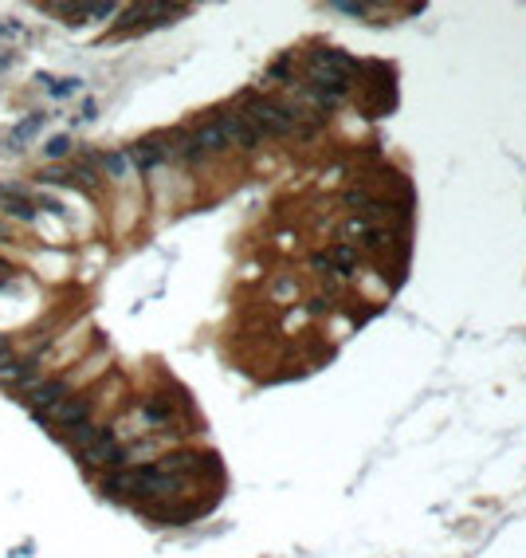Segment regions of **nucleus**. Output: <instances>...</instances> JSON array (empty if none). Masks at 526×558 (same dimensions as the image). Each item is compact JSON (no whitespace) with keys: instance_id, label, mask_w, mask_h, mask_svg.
<instances>
[{"instance_id":"f257e3e1","label":"nucleus","mask_w":526,"mask_h":558,"mask_svg":"<svg viewBox=\"0 0 526 558\" xmlns=\"http://www.w3.org/2000/svg\"><path fill=\"white\" fill-rule=\"evenodd\" d=\"M67 393H71V386L63 378H48V381H35V386L24 393V405H28L32 417H48L51 420V409H56Z\"/></svg>"},{"instance_id":"f03ea898","label":"nucleus","mask_w":526,"mask_h":558,"mask_svg":"<svg viewBox=\"0 0 526 558\" xmlns=\"http://www.w3.org/2000/svg\"><path fill=\"white\" fill-rule=\"evenodd\" d=\"M51 420H56L59 428L87 425V420H90V397H87V393H67V397L51 409Z\"/></svg>"},{"instance_id":"7ed1b4c3","label":"nucleus","mask_w":526,"mask_h":558,"mask_svg":"<svg viewBox=\"0 0 526 558\" xmlns=\"http://www.w3.org/2000/svg\"><path fill=\"white\" fill-rule=\"evenodd\" d=\"M0 213L16 216V221H35L32 193L28 189H20V185H0Z\"/></svg>"},{"instance_id":"20e7f679","label":"nucleus","mask_w":526,"mask_h":558,"mask_svg":"<svg viewBox=\"0 0 526 558\" xmlns=\"http://www.w3.org/2000/svg\"><path fill=\"white\" fill-rule=\"evenodd\" d=\"M126 158H130V166H138V169H153L158 161L169 158V138H142V142H134L130 150H126Z\"/></svg>"},{"instance_id":"39448f33","label":"nucleus","mask_w":526,"mask_h":558,"mask_svg":"<svg viewBox=\"0 0 526 558\" xmlns=\"http://www.w3.org/2000/svg\"><path fill=\"white\" fill-rule=\"evenodd\" d=\"M142 417H146L150 425H169V420H174V405H169V397L153 393V397L142 401Z\"/></svg>"},{"instance_id":"423d86ee","label":"nucleus","mask_w":526,"mask_h":558,"mask_svg":"<svg viewBox=\"0 0 526 558\" xmlns=\"http://www.w3.org/2000/svg\"><path fill=\"white\" fill-rule=\"evenodd\" d=\"M43 122H48V114H28V118H24V122L16 126V130L4 138V150H8V153H12V150H20V142H28V138H32L35 130H40Z\"/></svg>"},{"instance_id":"0eeeda50","label":"nucleus","mask_w":526,"mask_h":558,"mask_svg":"<svg viewBox=\"0 0 526 558\" xmlns=\"http://www.w3.org/2000/svg\"><path fill=\"white\" fill-rule=\"evenodd\" d=\"M95 166L103 169V177H122L130 169V158H126V150H111V153H98Z\"/></svg>"},{"instance_id":"6e6552de","label":"nucleus","mask_w":526,"mask_h":558,"mask_svg":"<svg viewBox=\"0 0 526 558\" xmlns=\"http://www.w3.org/2000/svg\"><path fill=\"white\" fill-rule=\"evenodd\" d=\"M95 436H98V425H75V428H63V441H67L75 452H83L87 444H95Z\"/></svg>"},{"instance_id":"1a4fd4ad","label":"nucleus","mask_w":526,"mask_h":558,"mask_svg":"<svg viewBox=\"0 0 526 558\" xmlns=\"http://www.w3.org/2000/svg\"><path fill=\"white\" fill-rule=\"evenodd\" d=\"M40 185H63V189H75V173H71V166H48L40 169Z\"/></svg>"},{"instance_id":"9d476101","label":"nucleus","mask_w":526,"mask_h":558,"mask_svg":"<svg viewBox=\"0 0 526 558\" xmlns=\"http://www.w3.org/2000/svg\"><path fill=\"white\" fill-rule=\"evenodd\" d=\"M40 83H48V90L56 98H71L75 90H83V79H48V75H40Z\"/></svg>"},{"instance_id":"9b49d317","label":"nucleus","mask_w":526,"mask_h":558,"mask_svg":"<svg viewBox=\"0 0 526 558\" xmlns=\"http://www.w3.org/2000/svg\"><path fill=\"white\" fill-rule=\"evenodd\" d=\"M43 150H48V158H67V153H71V138H67V134H56V138H51L48 145H43Z\"/></svg>"},{"instance_id":"f8f14e48","label":"nucleus","mask_w":526,"mask_h":558,"mask_svg":"<svg viewBox=\"0 0 526 558\" xmlns=\"http://www.w3.org/2000/svg\"><path fill=\"white\" fill-rule=\"evenodd\" d=\"M16 279H20V268L8 263V260H0V287H4V283H16Z\"/></svg>"},{"instance_id":"ddd939ff","label":"nucleus","mask_w":526,"mask_h":558,"mask_svg":"<svg viewBox=\"0 0 526 558\" xmlns=\"http://www.w3.org/2000/svg\"><path fill=\"white\" fill-rule=\"evenodd\" d=\"M12 35H24V28L16 20H0V40H12Z\"/></svg>"},{"instance_id":"4468645a","label":"nucleus","mask_w":526,"mask_h":558,"mask_svg":"<svg viewBox=\"0 0 526 558\" xmlns=\"http://www.w3.org/2000/svg\"><path fill=\"white\" fill-rule=\"evenodd\" d=\"M0 244H16V236H12V228H8L4 221H0Z\"/></svg>"},{"instance_id":"2eb2a0df","label":"nucleus","mask_w":526,"mask_h":558,"mask_svg":"<svg viewBox=\"0 0 526 558\" xmlns=\"http://www.w3.org/2000/svg\"><path fill=\"white\" fill-rule=\"evenodd\" d=\"M4 354H12V338L0 334V358H4Z\"/></svg>"}]
</instances>
